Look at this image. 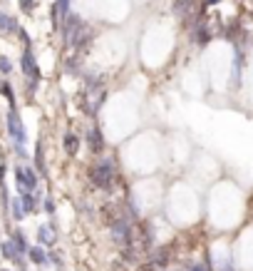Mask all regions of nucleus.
Segmentation results:
<instances>
[{
    "label": "nucleus",
    "instance_id": "nucleus-16",
    "mask_svg": "<svg viewBox=\"0 0 253 271\" xmlns=\"http://www.w3.org/2000/svg\"><path fill=\"white\" fill-rule=\"evenodd\" d=\"M35 169H38V174H45V172H48V167H45V152H42V142H38V144H35Z\"/></svg>",
    "mask_w": 253,
    "mask_h": 271
},
{
    "label": "nucleus",
    "instance_id": "nucleus-9",
    "mask_svg": "<svg viewBox=\"0 0 253 271\" xmlns=\"http://www.w3.org/2000/svg\"><path fill=\"white\" fill-rule=\"evenodd\" d=\"M28 259L35 264V266H48L50 264V259H48V251H45V246H30V251H28Z\"/></svg>",
    "mask_w": 253,
    "mask_h": 271
},
{
    "label": "nucleus",
    "instance_id": "nucleus-7",
    "mask_svg": "<svg viewBox=\"0 0 253 271\" xmlns=\"http://www.w3.org/2000/svg\"><path fill=\"white\" fill-rule=\"evenodd\" d=\"M0 254H2L8 261H12L18 269H25V256H22V254H20L15 246H12V241H10V239L0 241Z\"/></svg>",
    "mask_w": 253,
    "mask_h": 271
},
{
    "label": "nucleus",
    "instance_id": "nucleus-10",
    "mask_svg": "<svg viewBox=\"0 0 253 271\" xmlns=\"http://www.w3.org/2000/svg\"><path fill=\"white\" fill-rule=\"evenodd\" d=\"M87 142H90V149H92V152H102V149H104V137H102V130H100L97 125L90 127Z\"/></svg>",
    "mask_w": 253,
    "mask_h": 271
},
{
    "label": "nucleus",
    "instance_id": "nucleus-2",
    "mask_svg": "<svg viewBox=\"0 0 253 271\" xmlns=\"http://www.w3.org/2000/svg\"><path fill=\"white\" fill-rule=\"evenodd\" d=\"M90 179L97 189H104V192H112L114 189V179H117V167H114V159H100L97 164H92L90 169Z\"/></svg>",
    "mask_w": 253,
    "mask_h": 271
},
{
    "label": "nucleus",
    "instance_id": "nucleus-12",
    "mask_svg": "<svg viewBox=\"0 0 253 271\" xmlns=\"http://www.w3.org/2000/svg\"><path fill=\"white\" fill-rule=\"evenodd\" d=\"M166 264H169V249H154L149 266L152 269H166Z\"/></svg>",
    "mask_w": 253,
    "mask_h": 271
},
{
    "label": "nucleus",
    "instance_id": "nucleus-14",
    "mask_svg": "<svg viewBox=\"0 0 253 271\" xmlns=\"http://www.w3.org/2000/svg\"><path fill=\"white\" fill-rule=\"evenodd\" d=\"M62 144H64V152H67V154H77V152H80V137L74 135V132H67L62 139Z\"/></svg>",
    "mask_w": 253,
    "mask_h": 271
},
{
    "label": "nucleus",
    "instance_id": "nucleus-26",
    "mask_svg": "<svg viewBox=\"0 0 253 271\" xmlns=\"http://www.w3.org/2000/svg\"><path fill=\"white\" fill-rule=\"evenodd\" d=\"M186 271H206V266L204 264H191V266H186Z\"/></svg>",
    "mask_w": 253,
    "mask_h": 271
},
{
    "label": "nucleus",
    "instance_id": "nucleus-15",
    "mask_svg": "<svg viewBox=\"0 0 253 271\" xmlns=\"http://www.w3.org/2000/svg\"><path fill=\"white\" fill-rule=\"evenodd\" d=\"M20 28H18V23L8 15V13H2L0 10V33H18Z\"/></svg>",
    "mask_w": 253,
    "mask_h": 271
},
{
    "label": "nucleus",
    "instance_id": "nucleus-22",
    "mask_svg": "<svg viewBox=\"0 0 253 271\" xmlns=\"http://www.w3.org/2000/svg\"><path fill=\"white\" fill-rule=\"evenodd\" d=\"M42 209H45L50 216H55V202H52V197H48V199L42 202Z\"/></svg>",
    "mask_w": 253,
    "mask_h": 271
},
{
    "label": "nucleus",
    "instance_id": "nucleus-25",
    "mask_svg": "<svg viewBox=\"0 0 253 271\" xmlns=\"http://www.w3.org/2000/svg\"><path fill=\"white\" fill-rule=\"evenodd\" d=\"M77 68H80V65H77V60H67V72H70V75H74Z\"/></svg>",
    "mask_w": 253,
    "mask_h": 271
},
{
    "label": "nucleus",
    "instance_id": "nucleus-11",
    "mask_svg": "<svg viewBox=\"0 0 253 271\" xmlns=\"http://www.w3.org/2000/svg\"><path fill=\"white\" fill-rule=\"evenodd\" d=\"M10 241H12V246H15V249H18V251H20L22 256H25V254L30 251V244H28V236H25V234H22L20 229H15V231L10 234Z\"/></svg>",
    "mask_w": 253,
    "mask_h": 271
},
{
    "label": "nucleus",
    "instance_id": "nucleus-21",
    "mask_svg": "<svg viewBox=\"0 0 253 271\" xmlns=\"http://www.w3.org/2000/svg\"><path fill=\"white\" fill-rule=\"evenodd\" d=\"M0 72H2V75H10V72H12V63H10L8 58H2V55H0Z\"/></svg>",
    "mask_w": 253,
    "mask_h": 271
},
{
    "label": "nucleus",
    "instance_id": "nucleus-13",
    "mask_svg": "<svg viewBox=\"0 0 253 271\" xmlns=\"http://www.w3.org/2000/svg\"><path fill=\"white\" fill-rule=\"evenodd\" d=\"M20 202H22V209H25V214H35V211L40 209V199H38V192H35V194H30V192L20 194Z\"/></svg>",
    "mask_w": 253,
    "mask_h": 271
},
{
    "label": "nucleus",
    "instance_id": "nucleus-19",
    "mask_svg": "<svg viewBox=\"0 0 253 271\" xmlns=\"http://www.w3.org/2000/svg\"><path fill=\"white\" fill-rule=\"evenodd\" d=\"M191 8H194V0H174V5H172V10H174L176 15H184V13H189Z\"/></svg>",
    "mask_w": 253,
    "mask_h": 271
},
{
    "label": "nucleus",
    "instance_id": "nucleus-23",
    "mask_svg": "<svg viewBox=\"0 0 253 271\" xmlns=\"http://www.w3.org/2000/svg\"><path fill=\"white\" fill-rule=\"evenodd\" d=\"M12 149H15V154H18L20 159H28V152H25V144H12Z\"/></svg>",
    "mask_w": 253,
    "mask_h": 271
},
{
    "label": "nucleus",
    "instance_id": "nucleus-5",
    "mask_svg": "<svg viewBox=\"0 0 253 271\" xmlns=\"http://www.w3.org/2000/svg\"><path fill=\"white\" fill-rule=\"evenodd\" d=\"M110 231H112V239H114L117 244H122L124 251L132 246V226H129L126 219H114L112 226H110Z\"/></svg>",
    "mask_w": 253,
    "mask_h": 271
},
{
    "label": "nucleus",
    "instance_id": "nucleus-1",
    "mask_svg": "<svg viewBox=\"0 0 253 271\" xmlns=\"http://www.w3.org/2000/svg\"><path fill=\"white\" fill-rule=\"evenodd\" d=\"M62 35H64V43L72 45V48H77V50H84L87 43H90V38H92L90 30L84 28L82 18L74 15V13H70L62 20Z\"/></svg>",
    "mask_w": 253,
    "mask_h": 271
},
{
    "label": "nucleus",
    "instance_id": "nucleus-17",
    "mask_svg": "<svg viewBox=\"0 0 253 271\" xmlns=\"http://www.w3.org/2000/svg\"><path fill=\"white\" fill-rule=\"evenodd\" d=\"M10 216H12L15 221H22V219L28 216V214H25V209H22V202H20V197L10 202Z\"/></svg>",
    "mask_w": 253,
    "mask_h": 271
},
{
    "label": "nucleus",
    "instance_id": "nucleus-3",
    "mask_svg": "<svg viewBox=\"0 0 253 271\" xmlns=\"http://www.w3.org/2000/svg\"><path fill=\"white\" fill-rule=\"evenodd\" d=\"M15 182H18V192L20 194H25V192L35 194L38 187H40V174L32 167H28V164H15Z\"/></svg>",
    "mask_w": 253,
    "mask_h": 271
},
{
    "label": "nucleus",
    "instance_id": "nucleus-24",
    "mask_svg": "<svg viewBox=\"0 0 253 271\" xmlns=\"http://www.w3.org/2000/svg\"><path fill=\"white\" fill-rule=\"evenodd\" d=\"M32 5H35V0H20V8L25 13H32Z\"/></svg>",
    "mask_w": 253,
    "mask_h": 271
},
{
    "label": "nucleus",
    "instance_id": "nucleus-8",
    "mask_svg": "<svg viewBox=\"0 0 253 271\" xmlns=\"http://www.w3.org/2000/svg\"><path fill=\"white\" fill-rule=\"evenodd\" d=\"M38 241H40V246H55V241H58V229H55V224H42V226L38 229Z\"/></svg>",
    "mask_w": 253,
    "mask_h": 271
},
{
    "label": "nucleus",
    "instance_id": "nucleus-18",
    "mask_svg": "<svg viewBox=\"0 0 253 271\" xmlns=\"http://www.w3.org/2000/svg\"><path fill=\"white\" fill-rule=\"evenodd\" d=\"M0 95H2V97H8L10 107H15V92H12V85H10V82L0 80Z\"/></svg>",
    "mask_w": 253,
    "mask_h": 271
},
{
    "label": "nucleus",
    "instance_id": "nucleus-4",
    "mask_svg": "<svg viewBox=\"0 0 253 271\" xmlns=\"http://www.w3.org/2000/svg\"><path fill=\"white\" fill-rule=\"evenodd\" d=\"M5 127H8V135L12 139V144H25L28 135H25V127H22V120L18 115L15 107H10V112L5 115Z\"/></svg>",
    "mask_w": 253,
    "mask_h": 271
},
{
    "label": "nucleus",
    "instance_id": "nucleus-20",
    "mask_svg": "<svg viewBox=\"0 0 253 271\" xmlns=\"http://www.w3.org/2000/svg\"><path fill=\"white\" fill-rule=\"evenodd\" d=\"M194 40H196L198 45H206V43H208V30H206V25H196V30H194Z\"/></svg>",
    "mask_w": 253,
    "mask_h": 271
},
{
    "label": "nucleus",
    "instance_id": "nucleus-6",
    "mask_svg": "<svg viewBox=\"0 0 253 271\" xmlns=\"http://www.w3.org/2000/svg\"><path fill=\"white\" fill-rule=\"evenodd\" d=\"M20 68H22V72H25L32 82H38V80H40V68H38V63H35V58H32V50H30V48H25V50H22Z\"/></svg>",
    "mask_w": 253,
    "mask_h": 271
}]
</instances>
